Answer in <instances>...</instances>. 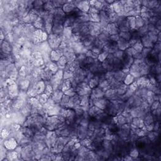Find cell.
Segmentation results:
<instances>
[{
	"label": "cell",
	"instance_id": "cell-1",
	"mask_svg": "<svg viewBox=\"0 0 161 161\" xmlns=\"http://www.w3.org/2000/svg\"><path fill=\"white\" fill-rule=\"evenodd\" d=\"M47 41L52 50H56V49L59 48L62 42V36L51 33L48 35V39Z\"/></svg>",
	"mask_w": 161,
	"mask_h": 161
},
{
	"label": "cell",
	"instance_id": "cell-2",
	"mask_svg": "<svg viewBox=\"0 0 161 161\" xmlns=\"http://www.w3.org/2000/svg\"><path fill=\"white\" fill-rule=\"evenodd\" d=\"M109 100L106 99L105 97L100 98H95L91 100L92 106H95L102 110H105L108 104L109 103Z\"/></svg>",
	"mask_w": 161,
	"mask_h": 161
},
{
	"label": "cell",
	"instance_id": "cell-3",
	"mask_svg": "<svg viewBox=\"0 0 161 161\" xmlns=\"http://www.w3.org/2000/svg\"><path fill=\"white\" fill-rule=\"evenodd\" d=\"M74 5H76L77 9L82 13H88L89 12V10L90 9V2H83V1H79V2H74Z\"/></svg>",
	"mask_w": 161,
	"mask_h": 161
},
{
	"label": "cell",
	"instance_id": "cell-4",
	"mask_svg": "<svg viewBox=\"0 0 161 161\" xmlns=\"http://www.w3.org/2000/svg\"><path fill=\"white\" fill-rule=\"evenodd\" d=\"M39 16L35 13H32L30 11L29 13L23 18H21L22 22L23 24H28V25H33V23L38 19Z\"/></svg>",
	"mask_w": 161,
	"mask_h": 161
},
{
	"label": "cell",
	"instance_id": "cell-5",
	"mask_svg": "<svg viewBox=\"0 0 161 161\" xmlns=\"http://www.w3.org/2000/svg\"><path fill=\"white\" fill-rule=\"evenodd\" d=\"M79 107H80V96L76 94L72 97H70L67 108L74 109Z\"/></svg>",
	"mask_w": 161,
	"mask_h": 161
},
{
	"label": "cell",
	"instance_id": "cell-6",
	"mask_svg": "<svg viewBox=\"0 0 161 161\" xmlns=\"http://www.w3.org/2000/svg\"><path fill=\"white\" fill-rule=\"evenodd\" d=\"M4 145L6 149L9 151L15 150L18 147V143L15 137H11L8 139H6L4 142Z\"/></svg>",
	"mask_w": 161,
	"mask_h": 161
},
{
	"label": "cell",
	"instance_id": "cell-7",
	"mask_svg": "<svg viewBox=\"0 0 161 161\" xmlns=\"http://www.w3.org/2000/svg\"><path fill=\"white\" fill-rule=\"evenodd\" d=\"M63 56L67 59L68 63L74 61L76 59V54L70 47H67L64 49Z\"/></svg>",
	"mask_w": 161,
	"mask_h": 161
},
{
	"label": "cell",
	"instance_id": "cell-8",
	"mask_svg": "<svg viewBox=\"0 0 161 161\" xmlns=\"http://www.w3.org/2000/svg\"><path fill=\"white\" fill-rule=\"evenodd\" d=\"M105 91L100 88L99 86L93 88L91 90V93L90 94V99L91 100H93L95 98H100L104 97Z\"/></svg>",
	"mask_w": 161,
	"mask_h": 161
},
{
	"label": "cell",
	"instance_id": "cell-9",
	"mask_svg": "<svg viewBox=\"0 0 161 161\" xmlns=\"http://www.w3.org/2000/svg\"><path fill=\"white\" fill-rule=\"evenodd\" d=\"M130 127L134 128H143L145 127L144 120L142 118L135 117L133 118L131 123H130Z\"/></svg>",
	"mask_w": 161,
	"mask_h": 161
},
{
	"label": "cell",
	"instance_id": "cell-10",
	"mask_svg": "<svg viewBox=\"0 0 161 161\" xmlns=\"http://www.w3.org/2000/svg\"><path fill=\"white\" fill-rule=\"evenodd\" d=\"M106 32L109 35H118L120 30L118 27L117 23H109L107 27L105 28Z\"/></svg>",
	"mask_w": 161,
	"mask_h": 161
},
{
	"label": "cell",
	"instance_id": "cell-11",
	"mask_svg": "<svg viewBox=\"0 0 161 161\" xmlns=\"http://www.w3.org/2000/svg\"><path fill=\"white\" fill-rule=\"evenodd\" d=\"M63 56V51L61 50V49L57 48L56 50H52L50 55L51 61L54 62V63H57Z\"/></svg>",
	"mask_w": 161,
	"mask_h": 161
},
{
	"label": "cell",
	"instance_id": "cell-12",
	"mask_svg": "<svg viewBox=\"0 0 161 161\" xmlns=\"http://www.w3.org/2000/svg\"><path fill=\"white\" fill-rule=\"evenodd\" d=\"M64 94V92L61 90H56L54 91L51 98L56 104H60Z\"/></svg>",
	"mask_w": 161,
	"mask_h": 161
},
{
	"label": "cell",
	"instance_id": "cell-13",
	"mask_svg": "<svg viewBox=\"0 0 161 161\" xmlns=\"http://www.w3.org/2000/svg\"><path fill=\"white\" fill-rule=\"evenodd\" d=\"M117 46L118 50L122 51H125L127 48L130 47V44L129 41H127L126 40L123 39L121 38H119L118 40L117 41Z\"/></svg>",
	"mask_w": 161,
	"mask_h": 161
},
{
	"label": "cell",
	"instance_id": "cell-14",
	"mask_svg": "<svg viewBox=\"0 0 161 161\" xmlns=\"http://www.w3.org/2000/svg\"><path fill=\"white\" fill-rule=\"evenodd\" d=\"M140 41L145 48H153L154 46V44L152 42V40L150 39L149 37L147 35H145L142 36H141L140 38Z\"/></svg>",
	"mask_w": 161,
	"mask_h": 161
},
{
	"label": "cell",
	"instance_id": "cell-15",
	"mask_svg": "<svg viewBox=\"0 0 161 161\" xmlns=\"http://www.w3.org/2000/svg\"><path fill=\"white\" fill-rule=\"evenodd\" d=\"M33 25L36 30H41L45 32V21L44 19L40 17H39L38 19L33 23Z\"/></svg>",
	"mask_w": 161,
	"mask_h": 161
},
{
	"label": "cell",
	"instance_id": "cell-16",
	"mask_svg": "<svg viewBox=\"0 0 161 161\" xmlns=\"http://www.w3.org/2000/svg\"><path fill=\"white\" fill-rule=\"evenodd\" d=\"M64 29V25H54L52 30V33L57 35L60 36H63Z\"/></svg>",
	"mask_w": 161,
	"mask_h": 161
},
{
	"label": "cell",
	"instance_id": "cell-17",
	"mask_svg": "<svg viewBox=\"0 0 161 161\" xmlns=\"http://www.w3.org/2000/svg\"><path fill=\"white\" fill-rule=\"evenodd\" d=\"M56 63H57L59 69L64 71L65 69L67 64H68V60H67V59L64 56H63L60 58V59Z\"/></svg>",
	"mask_w": 161,
	"mask_h": 161
},
{
	"label": "cell",
	"instance_id": "cell-18",
	"mask_svg": "<svg viewBox=\"0 0 161 161\" xmlns=\"http://www.w3.org/2000/svg\"><path fill=\"white\" fill-rule=\"evenodd\" d=\"M100 77L98 76H94L92 79H91L88 82V85L91 89H93L99 85L100 81Z\"/></svg>",
	"mask_w": 161,
	"mask_h": 161
},
{
	"label": "cell",
	"instance_id": "cell-19",
	"mask_svg": "<svg viewBox=\"0 0 161 161\" xmlns=\"http://www.w3.org/2000/svg\"><path fill=\"white\" fill-rule=\"evenodd\" d=\"M145 25V20L140 17L137 16L135 17V30H139Z\"/></svg>",
	"mask_w": 161,
	"mask_h": 161
},
{
	"label": "cell",
	"instance_id": "cell-20",
	"mask_svg": "<svg viewBox=\"0 0 161 161\" xmlns=\"http://www.w3.org/2000/svg\"><path fill=\"white\" fill-rule=\"evenodd\" d=\"M72 87V82H71V79H64L63 82V84H62L61 90L64 93L65 91H67L68 90H69Z\"/></svg>",
	"mask_w": 161,
	"mask_h": 161
},
{
	"label": "cell",
	"instance_id": "cell-21",
	"mask_svg": "<svg viewBox=\"0 0 161 161\" xmlns=\"http://www.w3.org/2000/svg\"><path fill=\"white\" fill-rule=\"evenodd\" d=\"M135 78L132 75V74L128 73L125 75L124 79H123V82L127 86H130L132 83H133L135 81Z\"/></svg>",
	"mask_w": 161,
	"mask_h": 161
},
{
	"label": "cell",
	"instance_id": "cell-22",
	"mask_svg": "<svg viewBox=\"0 0 161 161\" xmlns=\"http://www.w3.org/2000/svg\"><path fill=\"white\" fill-rule=\"evenodd\" d=\"M70 100V97L65 94H64L63 98H62V100L61 102L60 103V105L62 108H67V106H68V103Z\"/></svg>",
	"mask_w": 161,
	"mask_h": 161
},
{
	"label": "cell",
	"instance_id": "cell-23",
	"mask_svg": "<svg viewBox=\"0 0 161 161\" xmlns=\"http://www.w3.org/2000/svg\"><path fill=\"white\" fill-rule=\"evenodd\" d=\"M140 154V151L137 149V148L134 147V148H131V149L130 150L128 154L131 157H132L133 159V160H135L139 157Z\"/></svg>",
	"mask_w": 161,
	"mask_h": 161
},
{
	"label": "cell",
	"instance_id": "cell-24",
	"mask_svg": "<svg viewBox=\"0 0 161 161\" xmlns=\"http://www.w3.org/2000/svg\"><path fill=\"white\" fill-rule=\"evenodd\" d=\"M132 32V31H131ZM120 32L118 33V36L120 38H121L127 41H130L132 37V32Z\"/></svg>",
	"mask_w": 161,
	"mask_h": 161
},
{
	"label": "cell",
	"instance_id": "cell-25",
	"mask_svg": "<svg viewBox=\"0 0 161 161\" xmlns=\"http://www.w3.org/2000/svg\"><path fill=\"white\" fill-rule=\"evenodd\" d=\"M46 66L50 69L52 72H53L54 73H56L59 69L58 67V66L57 64L56 63H54V62L52 61H50L48 63H47L46 64Z\"/></svg>",
	"mask_w": 161,
	"mask_h": 161
},
{
	"label": "cell",
	"instance_id": "cell-26",
	"mask_svg": "<svg viewBox=\"0 0 161 161\" xmlns=\"http://www.w3.org/2000/svg\"><path fill=\"white\" fill-rule=\"evenodd\" d=\"M127 20L128 24V26L131 30H135V17H127Z\"/></svg>",
	"mask_w": 161,
	"mask_h": 161
},
{
	"label": "cell",
	"instance_id": "cell-27",
	"mask_svg": "<svg viewBox=\"0 0 161 161\" xmlns=\"http://www.w3.org/2000/svg\"><path fill=\"white\" fill-rule=\"evenodd\" d=\"M108 55H109V53L108 52L103 51L100 54L98 55L97 59L99 62H100L101 63H102L103 61H105L107 59Z\"/></svg>",
	"mask_w": 161,
	"mask_h": 161
},
{
	"label": "cell",
	"instance_id": "cell-28",
	"mask_svg": "<svg viewBox=\"0 0 161 161\" xmlns=\"http://www.w3.org/2000/svg\"><path fill=\"white\" fill-rule=\"evenodd\" d=\"M132 47L134 49L135 51H137L138 52H142L143 48H144L140 40L137 42H136L135 44H133L132 46Z\"/></svg>",
	"mask_w": 161,
	"mask_h": 161
},
{
	"label": "cell",
	"instance_id": "cell-29",
	"mask_svg": "<svg viewBox=\"0 0 161 161\" xmlns=\"http://www.w3.org/2000/svg\"><path fill=\"white\" fill-rule=\"evenodd\" d=\"M152 48H144L143 50L142 51V56L144 57V59H145L147 58L148 56H149L152 52Z\"/></svg>",
	"mask_w": 161,
	"mask_h": 161
},
{
	"label": "cell",
	"instance_id": "cell-30",
	"mask_svg": "<svg viewBox=\"0 0 161 161\" xmlns=\"http://www.w3.org/2000/svg\"><path fill=\"white\" fill-rule=\"evenodd\" d=\"M64 93L65 94L69 96V97H72V96H75L76 94H77L75 88H72V87L71 88H70L69 90H68L67 91H65Z\"/></svg>",
	"mask_w": 161,
	"mask_h": 161
}]
</instances>
